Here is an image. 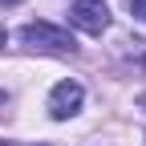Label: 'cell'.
Wrapping results in <instances>:
<instances>
[{"instance_id":"cell-1","label":"cell","mask_w":146,"mask_h":146,"mask_svg":"<svg viewBox=\"0 0 146 146\" xmlns=\"http://www.w3.org/2000/svg\"><path fill=\"white\" fill-rule=\"evenodd\" d=\"M21 41L29 49H45V53H73L77 45H73V36L57 25H49V21H33L21 29Z\"/></svg>"},{"instance_id":"cell-2","label":"cell","mask_w":146,"mask_h":146,"mask_svg":"<svg viewBox=\"0 0 146 146\" xmlns=\"http://www.w3.org/2000/svg\"><path fill=\"white\" fill-rule=\"evenodd\" d=\"M69 21L77 25L81 33H106L110 29V8H106V0H73V12H69Z\"/></svg>"},{"instance_id":"cell-3","label":"cell","mask_w":146,"mask_h":146,"mask_svg":"<svg viewBox=\"0 0 146 146\" xmlns=\"http://www.w3.org/2000/svg\"><path fill=\"white\" fill-rule=\"evenodd\" d=\"M81 85L77 81H61V85H53V94H49V114L57 118V122H65V118H73L81 110Z\"/></svg>"},{"instance_id":"cell-4","label":"cell","mask_w":146,"mask_h":146,"mask_svg":"<svg viewBox=\"0 0 146 146\" xmlns=\"http://www.w3.org/2000/svg\"><path fill=\"white\" fill-rule=\"evenodd\" d=\"M126 4H130V12L138 16V21H146V0H126Z\"/></svg>"},{"instance_id":"cell-5","label":"cell","mask_w":146,"mask_h":146,"mask_svg":"<svg viewBox=\"0 0 146 146\" xmlns=\"http://www.w3.org/2000/svg\"><path fill=\"white\" fill-rule=\"evenodd\" d=\"M4 41H8V33H4V29H0V45H4Z\"/></svg>"},{"instance_id":"cell-6","label":"cell","mask_w":146,"mask_h":146,"mask_svg":"<svg viewBox=\"0 0 146 146\" xmlns=\"http://www.w3.org/2000/svg\"><path fill=\"white\" fill-rule=\"evenodd\" d=\"M138 106H142V110H146V94H142V98H138Z\"/></svg>"},{"instance_id":"cell-7","label":"cell","mask_w":146,"mask_h":146,"mask_svg":"<svg viewBox=\"0 0 146 146\" xmlns=\"http://www.w3.org/2000/svg\"><path fill=\"white\" fill-rule=\"evenodd\" d=\"M0 4H21V0H0Z\"/></svg>"},{"instance_id":"cell-8","label":"cell","mask_w":146,"mask_h":146,"mask_svg":"<svg viewBox=\"0 0 146 146\" xmlns=\"http://www.w3.org/2000/svg\"><path fill=\"white\" fill-rule=\"evenodd\" d=\"M4 102H8V98H4V89H0V106H4Z\"/></svg>"}]
</instances>
